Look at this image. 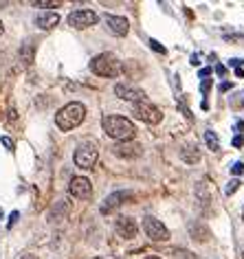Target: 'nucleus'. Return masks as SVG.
<instances>
[{"instance_id": "nucleus-1", "label": "nucleus", "mask_w": 244, "mask_h": 259, "mask_svg": "<svg viewBox=\"0 0 244 259\" xmlns=\"http://www.w3.org/2000/svg\"><path fill=\"white\" fill-rule=\"evenodd\" d=\"M104 132L108 134L110 139H117L119 143H124V141H130L134 139V123L124 119V116H117V114H108L104 116Z\"/></svg>"}, {"instance_id": "nucleus-2", "label": "nucleus", "mask_w": 244, "mask_h": 259, "mask_svg": "<svg viewBox=\"0 0 244 259\" xmlns=\"http://www.w3.org/2000/svg\"><path fill=\"white\" fill-rule=\"evenodd\" d=\"M86 119V108H84V103H66L60 112L55 114V123H57V127L64 130V132H68V130H73L77 127L82 121Z\"/></svg>"}, {"instance_id": "nucleus-3", "label": "nucleus", "mask_w": 244, "mask_h": 259, "mask_svg": "<svg viewBox=\"0 0 244 259\" xmlns=\"http://www.w3.org/2000/svg\"><path fill=\"white\" fill-rule=\"evenodd\" d=\"M91 70L99 77H117L121 73V64L117 60V55L112 53H101L95 55L91 62Z\"/></svg>"}, {"instance_id": "nucleus-4", "label": "nucleus", "mask_w": 244, "mask_h": 259, "mask_svg": "<svg viewBox=\"0 0 244 259\" xmlns=\"http://www.w3.org/2000/svg\"><path fill=\"white\" fill-rule=\"evenodd\" d=\"M132 114L137 116V119H141L143 123H150V125H156V123H160V119H163L160 110H158L156 106H152L150 101H139V103H134Z\"/></svg>"}, {"instance_id": "nucleus-5", "label": "nucleus", "mask_w": 244, "mask_h": 259, "mask_svg": "<svg viewBox=\"0 0 244 259\" xmlns=\"http://www.w3.org/2000/svg\"><path fill=\"white\" fill-rule=\"evenodd\" d=\"M97 158H99V152L93 143H82L75 152V165L82 167V169H93Z\"/></svg>"}, {"instance_id": "nucleus-6", "label": "nucleus", "mask_w": 244, "mask_h": 259, "mask_svg": "<svg viewBox=\"0 0 244 259\" xmlns=\"http://www.w3.org/2000/svg\"><path fill=\"white\" fill-rule=\"evenodd\" d=\"M97 20H99V16L93 9H75L68 16V24L73 29H88L93 24H97Z\"/></svg>"}, {"instance_id": "nucleus-7", "label": "nucleus", "mask_w": 244, "mask_h": 259, "mask_svg": "<svg viewBox=\"0 0 244 259\" xmlns=\"http://www.w3.org/2000/svg\"><path fill=\"white\" fill-rule=\"evenodd\" d=\"M143 229H145L147 237H150L152 242H165V239H170V231L165 229V224L156 218H145Z\"/></svg>"}, {"instance_id": "nucleus-8", "label": "nucleus", "mask_w": 244, "mask_h": 259, "mask_svg": "<svg viewBox=\"0 0 244 259\" xmlns=\"http://www.w3.org/2000/svg\"><path fill=\"white\" fill-rule=\"evenodd\" d=\"M68 191H70V196L77 198V200H88L93 196L91 180L84 178V176H75L73 180H70V185H68Z\"/></svg>"}, {"instance_id": "nucleus-9", "label": "nucleus", "mask_w": 244, "mask_h": 259, "mask_svg": "<svg viewBox=\"0 0 244 259\" xmlns=\"http://www.w3.org/2000/svg\"><path fill=\"white\" fill-rule=\"evenodd\" d=\"M106 27L112 35L124 37V35H128V31H130V22L121 16H106Z\"/></svg>"}, {"instance_id": "nucleus-10", "label": "nucleus", "mask_w": 244, "mask_h": 259, "mask_svg": "<svg viewBox=\"0 0 244 259\" xmlns=\"http://www.w3.org/2000/svg\"><path fill=\"white\" fill-rule=\"evenodd\" d=\"M114 95L121 97V99H126V101H134V103L145 101V93H143V90L130 88V86H126V83H117V86H114Z\"/></svg>"}, {"instance_id": "nucleus-11", "label": "nucleus", "mask_w": 244, "mask_h": 259, "mask_svg": "<svg viewBox=\"0 0 244 259\" xmlns=\"http://www.w3.org/2000/svg\"><path fill=\"white\" fill-rule=\"evenodd\" d=\"M137 231H139V226H137V222H134L132 218H119L117 220V233L124 239L137 237Z\"/></svg>"}, {"instance_id": "nucleus-12", "label": "nucleus", "mask_w": 244, "mask_h": 259, "mask_svg": "<svg viewBox=\"0 0 244 259\" xmlns=\"http://www.w3.org/2000/svg\"><path fill=\"white\" fill-rule=\"evenodd\" d=\"M114 154L121 158H137L141 156V145L139 143H132V141H124L114 147Z\"/></svg>"}, {"instance_id": "nucleus-13", "label": "nucleus", "mask_w": 244, "mask_h": 259, "mask_svg": "<svg viewBox=\"0 0 244 259\" xmlns=\"http://www.w3.org/2000/svg\"><path fill=\"white\" fill-rule=\"evenodd\" d=\"M128 198H132L130 191H117V193H112V196H108L106 202L101 204V213H110L112 209H117L119 204H124V200H128Z\"/></svg>"}, {"instance_id": "nucleus-14", "label": "nucleus", "mask_w": 244, "mask_h": 259, "mask_svg": "<svg viewBox=\"0 0 244 259\" xmlns=\"http://www.w3.org/2000/svg\"><path fill=\"white\" fill-rule=\"evenodd\" d=\"M35 24L40 29H53V27L60 24V16L53 14V11H49V14H40L35 18Z\"/></svg>"}, {"instance_id": "nucleus-15", "label": "nucleus", "mask_w": 244, "mask_h": 259, "mask_svg": "<svg viewBox=\"0 0 244 259\" xmlns=\"http://www.w3.org/2000/svg\"><path fill=\"white\" fill-rule=\"evenodd\" d=\"M181 156H183L185 163L194 165V163H198V160H200V150H198L196 145H189V147H185V150H183Z\"/></svg>"}, {"instance_id": "nucleus-16", "label": "nucleus", "mask_w": 244, "mask_h": 259, "mask_svg": "<svg viewBox=\"0 0 244 259\" xmlns=\"http://www.w3.org/2000/svg\"><path fill=\"white\" fill-rule=\"evenodd\" d=\"M205 143H207V147L211 152L220 150V141H218V134L214 132V130H207V132H205Z\"/></svg>"}, {"instance_id": "nucleus-17", "label": "nucleus", "mask_w": 244, "mask_h": 259, "mask_svg": "<svg viewBox=\"0 0 244 259\" xmlns=\"http://www.w3.org/2000/svg\"><path fill=\"white\" fill-rule=\"evenodd\" d=\"M33 51H35V47L31 42H24L22 44V49H20V60H22V64H31V62H33Z\"/></svg>"}, {"instance_id": "nucleus-18", "label": "nucleus", "mask_w": 244, "mask_h": 259, "mask_svg": "<svg viewBox=\"0 0 244 259\" xmlns=\"http://www.w3.org/2000/svg\"><path fill=\"white\" fill-rule=\"evenodd\" d=\"M191 229V233H194V239H198V242H205V239H207V231H200V224H191L189 226Z\"/></svg>"}, {"instance_id": "nucleus-19", "label": "nucleus", "mask_w": 244, "mask_h": 259, "mask_svg": "<svg viewBox=\"0 0 244 259\" xmlns=\"http://www.w3.org/2000/svg\"><path fill=\"white\" fill-rule=\"evenodd\" d=\"M150 47H152L154 51H156V53H160V55H165V53H168V49H165L160 42H156V40H150Z\"/></svg>"}, {"instance_id": "nucleus-20", "label": "nucleus", "mask_w": 244, "mask_h": 259, "mask_svg": "<svg viewBox=\"0 0 244 259\" xmlns=\"http://www.w3.org/2000/svg\"><path fill=\"white\" fill-rule=\"evenodd\" d=\"M237 187H240V180H231V183L227 185V189H224V193H227V196H231V193L237 191Z\"/></svg>"}, {"instance_id": "nucleus-21", "label": "nucleus", "mask_w": 244, "mask_h": 259, "mask_svg": "<svg viewBox=\"0 0 244 259\" xmlns=\"http://www.w3.org/2000/svg\"><path fill=\"white\" fill-rule=\"evenodd\" d=\"M33 5L35 7H60V3H51V0H37Z\"/></svg>"}, {"instance_id": "nucleus-22", "label": "nucleus", "mask_w": 244, "mask_h": 259, "mask_svg": "<svg viewBox=\"0 0 244 259\" xmlns=\"http://www.w3.org/2000/svg\"><path fill=\"white\" fill-rule=\"evenodd\" d=\"M231 174H233V176H242L244 174V163H235L233 167H231Z\"/></svg>"}, {"instance_id": "nucleus-23", "label": "nucleus", "mask_w": 244, "mask_h": 259, "mask_svg": "<svg viewBox=\"0 0 244 259\" xmlns=\"http://www.w3.org/2000/svg\"><path fill=\"white\" fill-rule=\"evenodd\" d=\"M209 88H211V79H202V83H200V90H202L205 95H207V93H209Z\"/></svg>"}, {"instance_id": "nucleus-24", "label": "nucleus", "mask_w": 244, "mask_h": 259, "mask_svg": "<svg viewBox=\"0 0 244 259\" xmlns=\"http://www.w3.org/2000/svg\"><path fill=\"white\" fill-rule=\"evenodd\" d=\"M18 218H20V213H18V211H14V213H11V218H9V224H7L9 229H11V226H14V224L18 222Z\"/></svg>"}, {"instance_id": "nucleus-25", "label": "nucleus", "mask_w": 244, "mask_h": 259, "mask_svg": "<svg viewBox=\"0 0 244 259\" xmlns=\"http://www.w3.org/2000/svg\"><path fill=\"white\" fill-rule=\"evenodd\" d=\"M0 141H3V145H5V147H9V150H11V147H14V141H11L9 137H3Z\"/></svg>"}, {"instance_id": "nucleus-26", "label": "nucleus", "mask_w": 244, "mask_h": 259, "mask_svg": "<svg viewBox=\"0 0 244 259\" xmlns=\"http://www.w3.org/2000/svg\"><path fill=\"white\" fill-rule=\"evenodd\" d=\"M216 73L220 75V77H224V75H227V68H224L222 64H218V66H216Z\"/></svg>"}, {"instance_id": "nucleus-27", "label": "nucleus", "mask_w": 244, "mask_h": 259, "mask_svg": "<svg viewBox=\"0 0 244 259\" xmlns=\"http://www.w3.org/2000/svg\"><path fill=\"white\" fill-rule=\"evenodd\" d=\"M198 75H200V79H207V77L211 75V68H202V70H200V73H198Z\"/></svg>"}, {"instance_id": "nucleus-28", "label": "nucleus", "mask_w": 244, "mask_h": 259, "mask_svg": "<svg viewBox=\"0 0 244 259\" xmlns=\"http://www.w3.org/2000/svg\"><path fill=\"white\" fill-rule=\"evenodd\" d=\"M242 145H244V139L242 137H235L233 139V147H242Z\"/></svg>"}, {"instance_id": "nucleus-29", "label": "nucleus", "mask_w": 244, "mask_h": 259, "mask_svg": "<svg viewBox=\"0 0 244 259\" xmlns=\"http://www.w3.org/2000/svg\"><path fill=\"white\" fill-rule=\"evenodd\" d=\"M231 88V83L229 81H224V83H220V93H224V90H229Z\"/></svg>"}, {"instance_id": "nucleus-30", "label": "nucleus", "mask_w": 244, "mask_h": 259, "mask_svg": "<svg viewBox=\"0 0 244 259\" xmlns=\"http://www.w3.org/2000/svg\"><path fill=\"white\" fill-rule=\"evenodd\" d=\"M229 64H231V66H233V68H240V64H242V62H240V60H231Z\"/></svg>"}, {"instance_id": "nucleus-31", "label": "nucleus", "mask_w": 244, "mask_h": 259, "mask_svg": "<svg viewBox=\"0 0 244 259\" xmlns=\"http://www.w3.org/2000/svg\"><path fill=\"white\" fill-rule=\"evenodd\" d=\"M235 130H240V132H244V121H237V123H235Z\"/></svg>"}, {"instance_id": "nucleus-32", "label": "nucleus", "mask_w": 244, "mask_h": 259, "mask_svg": "<svg viewBox=\"0 0 244 259\" xmlns=\"http://www.w3.org/2000/svg\"><path fill=\"white\" fill-rule=\"evenodd\" d=\"M235 75H237V77H244V70H242V66H240V68H235Z\"/></svg>"}, {"instance_id": "nucleus-33", "label": "nucleus", "mask_w": 244, "mask_h": 259, "mask_svg": "<svg viewBox=\"0 0 244 259\" xmlns=\"http://www.w3.org/2000/svg\"><path fill=\"white\" fill-rule=\"evenodd\" d=\"M22 259H37V257H35V255H24Z\"/></svg>"}, {"instance_id": "nucleus-34", "label": "nucleus", "mask_w": 244, "mask_h": 259, "mask_svg": "<svg viewBox=\"0 0 244 259\" xmlns=\"http://www.w3.org/2000/svg\"><path fill=\"white\" fill-rule=\"evenodd\" d=\"M0 35H3V22H0Z\"/></svg>"}, {"instance_id": "nucleus-35", "label": "nucleus", "mask_w": 244, "mask_h": 259, "mask_svg": "<svg viewBox=\"0 0 244 259\" xmlns=\"http://www.w3.org/2000/svg\"><path fill=\"white\" fill-rule=\"evenodd\" d=\"M147 259H158V257H147Z\"/></svg>"}, {"instance_id": "nucleus-36", "label": "nucleus", "mask_w": 244, "mask_h": 259, "mask_svg": "<svg viewBox=\"0 0 244 259\" xmlns=\"http://www.w3.org/2000/svg\"><path fill=\"white\" fill-rule=\"evenodd\" d=\"M242 257H244V255H242Z\"/></svg>"}]
</instances>
